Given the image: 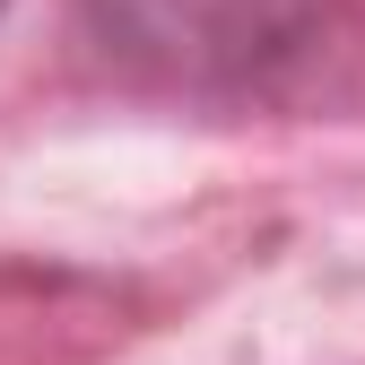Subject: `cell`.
I'll return each instance as SVG.
<instances>
[{"mask_svg":"<svg viewBox=\"0 0 365 365\" xmlns=\"http://www.w3.org/2000/svg\"><path fill=\"white\" fill-rule=\"evenodd\" d=\"M105 53L182 87H252L313 53L331 0H78Z\"/></svg>","mask_w":365,"mask_h":365,"instance_id":"cell-1","label":"cell"}]
</instances>
